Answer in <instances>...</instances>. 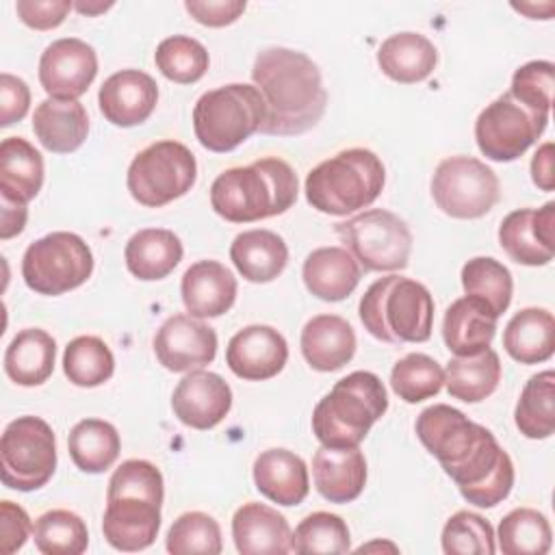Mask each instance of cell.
I'll return each mask as SVG.
<instances>
[{"label": "cell", "mask_w": 555, "mask_h": 555, "mask_svg": "<svg viewBox=\"0 0 555 555\" xmlns=\"http://www.w3.org/2000/svg\"><path fill=\"white\" fill-rule=\"evenodd\" d=\"M416 436L477 507H494L514 488V464L494 434L457 408L434 403L416 418Z\"/></svg>", "instance_id": "cell-1"}, {"label": "cell", "mask_w": 555, "mask_h": 555, "mask_svg": "<svg viewBox=\"0 0 555 555\" xmlns=\"http://www.w3.org/2000/svg\"><path fill=\"white\" fill-rule=\"evenodd\" d=\"M251 80L264 102L262 134L295 137L321 121L327 91L317 63L308 54L282 46L264 48L256 54Z\"/></svg>", "instance_id": "cell-2"}, {"label": "cell", "mask_w": 555, "mask_h": 555, "mask_svg": "<svg viewBox=\"0 0 555 555\" xmlns=\"http://www.w3.org/2000/svg\"><path fill=\"white\" fill-rule=\"evenodd\" d=\"M165 499L163 475L147 460H126L108 479L102 516L104 540L124 553L154 544Z\"/></svg>", "instance_id": "cell-3"}, {"label": "cell", "mask_w": 555, "mask_h": 555, "mask_svg": "<svg viewBox=\"0 0 555 555\" xmlns=\"http://www.w3.org/2000/svg\"><path fill=\"white\" fill-rule=\"evenodd\" d=\"M297 193L295 169L278 156H264L221 171L210 184V206L225 221L251 223L286 212Z\"/></svg>", "instance_id": "cell-4"}, {"label": "cell", "mask_w": 555, "mask_h": 555, "mask_svg": "<svg viewBox=\"0 0 555 555\" xmlns=\"http://www.w3.org/2000/svg\"><path fill=\"white\" fill-rule=\"evenodd\" d=\"M386 410L388 392L384 382L371 371H353L338 379L314 405L312 434L323 447H360Z\"/></svg>", "instance_id": "cell-5"}, {"label": "cell", "mask_w": 555, "mask_h": 555, "mask_svg": "<svg viewBox=\"0 0 555 555\" xmlns=\"http://www.w3.org/2000/svg\"><path fill=\"white\" fill-rule=\"evenodd\" d=\"M360 321L382 343H425L434 327V297L416 280L386 275L362 295Z\"/></svg>", "instance_id": "cell-6"}, {"label": "cell", "mask_w": 555, "mask_h": 555, "mask_svg": "<svg viewBox=\"0 0 555 555\" xmlns=\"http://www.w3.org/2000/svg\"><path fill=\"white\" fill-rule=\"evenodd\" d=\"M384 182L382 158L366 147H349L310 169L304 191L314 210L345 217L371 206L384 191Z\"/></svg>", "instance_id": "cell-7"}, {"label": "cell", "mask_w": 555, "mask_h": 555, "mask_svg": "<svg viewBox=\"0 0 555 555\" xmlns=\"http://www.w3.org/2000/svg\"><path fill=\"white\" fill-rule=\"evenodd\" d=\"M264 121V102L254 85L230 82L206 91L193 106V130L210 152H232Z\"/></svg>", "instance_id": "cell-8"}, {"label": "cell", "mask_w": 555, "mask_h": 555, "mask_svg": "<svg viewBox=\"0 0 555 555\" xmlns=\"http://www.w3.org/2000/svg\"><path fill=\"white\" fill-rule=\"evenodd\" d=\"M197 178L193 152L180 141H156L143 147L130 163L126 186L134 202L160 208L191 191Z\"/></svg>", "instance_id": "cell-9"}, {"label": "cell", "mask_w": 555, "mask_h": 555, "mask_svg": "<svg viewBox=\"0 0 555 555\" xmlns=\"http://www.w3.org/2000/svg\"><path fill=\"white\" fill-rule=\"evenodd\" d=\"M93 273V254L74 232H50L33 241L22 256V278L39 295H63L82 286Z\"/></svg>", "instance_id": "cell-10"}, {"label": "cell", "mask_w": 555, "mask_h": 555, "mask_svg": "<svg viewBox=\"0 0 555 555\" xmlns=\"http://www.w3.org/2000/svg\"><path fill=\"white\" fill-rule=\"evenodd\" d=\"M56 470V436L39 416H17L0 438V479L20 492L39 490Z\"/></svg>", "instance_id": "cell-11"}, {"label": "cell", "mask_w": 555, "mask_h": 555, "mask_svg": "<svg viewBox=\"0 0 555 555\" xmlns=\"http://www.w3.org/2000/svg\"><path fill=\"white\" fill-rule=\"evenodd\" d=\"M345 249L364 271H401L412 251L408 223L384 208H369L334 225Z\"/></svg>", "instance_id": "cell-12"}, {"label": "cell", "mask_w": 555, "mask_h": 555, "mask_svg": "<svg viewBox=\"0 0 555 555\" xmlns=\"http://www.w3.org/2000/svg\"><path fill=\"white\" fill-rule=\"evenodd\" d=\"M496 173L475 156L444 158L431 178L436 206L453 219H479L499 202Z\"/></svg>", "instance_id": "cell-13"}, {"label": "cell", "mask_w": 555, "mask_h": 555, "mask_svg": "<svg viewBox=\"0 0 555 555\" xmlns=\"http://www.w3.org/2000/svg\"><path fill=\"white\" fill-rule=\"evenodd\" d=\"M548 115L538 113L507 93L492 100L475 119L479 152L496 163L520 158L546 130Z\"/></svg>", "instance_id": "cell-14"}, {"label": "cell", "mask_w": 555, "mask_h": 555, "mask_svg": "<svg viewBox=\"0 0 555 555\" xmlns=\"http://www.w3.org/2000/svg\"><path fill=\"white\" fill-rule=\"evenodd\" d=\"M98 74V54L93 46L78 37L52 41L39 59V82L48 98L78 100L91 87Z\"/></svg>", "instance_id": "cell-15"}, {"label": "cell", "mask_w": 555, "mask_h": 555, "mask_svg": "<svg viewBox=\"0 0 555 555\" xmlns=\"http://www.w3.org/2000/svg\"><path fill=\"white\" fill-rule=\"evenodd\" d=\"M154 353L171 373H189L210 364L217 356V334L191 314L169 317L154 334Z\"/></svg>", "instance_id": "cell-16"}, {"label": "cell", "mask_w": 555, "mask_h": 555, "mask_svg": "<svg viewBox=\"0 0 555 555\" xmlns=\"http://www.w3.org/2000/svg\"><path fill=\"white\" fill-rule=\"evenodd\" d=\"M232 408V388L210 371H189L171 395V410L178 421L193 429H212Z\"/></svg>", "instance_id": "cell-17"}, {"label": "cell", "mask_w": 555, "mask_h": 555, "mask_svg": "<svg viewBox=\"0 0 555 555\" xmlns=\"http://www.w3.org/2000/svg\"><path fill=\"white\" fill-rule=\"evenodd\" d=\"M288 360L286 338L271 325H247L238 330L225 347V364L247 382L275 377Z\"/></svg>", "instance_id": "cell-18"}, {"label": "cell", "mask_w": 555, "mask_h": 555, "mask_svg": "<svg viewBox=\"0 0 555 555\" xmlns=\"http://www.w3.org/2000/svg\"><path fill=\"white\" fill-rule=\"evenodd\" d=\"M158 85L141 69L111 74L98 93V104L106 121L119 128L143 124L156 108Z\"/></svg>", "instance_id": "cell-19"}, {"label": "cell", "mask_w": 555, "mask_h": 555, "mask_svg": "<svg viewBox=\"0 0 555 555\" xmlns=\"http://www.w3.org/2000/svg\"><path fill=\"white\" fill-rule=\"evenodd\" d=\"M236 278L219 260L193 262L180 282V295L186 312L195 319H215L225 314L236 299Z\"/></svg>", "instance_id": "cell-20"}, {"label": "cell", "mask_w": 555, "mask_h": 555, "mask_svg": "<svg viewBox=\"0 0 555 555\" xmlns=\"http://www.w3.org/2000/svg\"><path fill=\"white\" fill-rule=\"evenodd\" d=\"M312 479L317 492L330 503L356 501L366 483V460L358 447H319L312 455Z\"/></svg>", "instance_id": "cell-21"}, {"label": "cell", "mask_w": 555, "mask_h": 555, "mask_svg": "<svg viewBox=\"0 0 555 555\" xmlns=\"http://www.w3.org/2000/svg\"><path fill=\"white\" fill-rule=\"evenodd\" d=\"M288 520L271 505L249 501L232 516L234 546L243 555H284L291 551Z\"/></svg>", "instance_id": "cell-22"}, {"label": "cell", "mask_w": 555, "mask_h": 555, "mask_svg": "<svg viewBox=\"0 0 555 555\" xmlns=\"http://www.w3.org/2000/svg\"><path fill=\"white\" fill-rule=\"evenodd\" d=\"M254 483L278 505H299L310 492L306 462L288 449H267L254 460Z\"/></svg>", "instance_id": "cell-23"}, {"label": "cell", "mask_w": 555, "mask_h": 555, "mask_svg": "<svg viewBox=\"0 0 555 555\" xmlns=\"http://www.w3.org/2000/svg\"><path fill=\"white\" fill-rule=\"evenodd\" d=\"M301 353L321 373L343 369L356 353V332L338 314H317L301 330Z\"/></svg>", "instance_id": "cell-24"}, {"label": "cell", "mask_w": 555, "mask_h": 555, "mask_svg": "<svg viewBox=\"0 0 555 555\" xmlns=\"http://www.w3.org/2000/svg\"><path fill=\"white\" fill-rule=\"evenodd\" d=\"M362 269L358 260L345 247H319L310 251L301 267V278L306 288L323 301L347 299L358 282Z\"/></svg>", "instance_id": "cell-25"}, {"label": "cell", "mask_w": 555, "mask_h": 555, "mask_svg": "<svg viewBox=\"0 0 555 555\" xmlns=\"http://www.w3.org/2000/svg\"><path fill=\"white\" fill-rule=\"evenodd\" d=\"M33 130L46 150L69 154L85 143L89 117L78 100L46 98L33 113Z\"/></svg>", "instance_id": "cell-26"}, {"label": "cell", "mask_w": 555, "mask_h": 555, "mask_svg": "<svg viewBox=\"0 0 555 555\" xmlns=\"http://www.w3.org/2000/svg\"><path fill=\"white\" fill-rule=\"evenodd\" d=\"M496 334V317L475 297L455 299L442 319V338L451 353L475 356L490 347Z\"/></svg>", "instance_id": "cell-27"}, {"label": "cell", "mask_w": 555, "mask_h": 555, "mask_svg": "<svg viewBox=\"0 0 555 555\" xmlns=\"http://www.w3.org/2000/svg\"><path fill=\"white\" fill-rule=\"evenodd\" d=\"M230 260L247 282L264 284L273 282L286 269L288 247L273 230H245L234 236Z\"/></svg>", "instance_id": "cell-28"}, {"label": "cell", "mask_w": 555, "mask_h": 555, "mask_svg": "<svg viewBox=\"0 0 555 555\" xmlns=\"http://www.w3.org/2000/svg\"><path fill=\"white\" fill-rule=\"evenodd\" d=\"M438 63L436 46L421 33L403 30L382 41L377 65L395 82L414 85L431 76Z\"/></svg>", "instance_id": "cell-29"}, {"label": "cell", "mask_w": 555, "mask_h": 555, "mask_svg": "<svg viewBox=\"0 0 555 555\" xmlns=\"http://www.w3.org/2000/svg\"><path fill=\"white\" fill-rule=\"evenodd\" d=\"M182 254V241L165 228H143L134 232L124 249L128 271L143 282L167 278L180 264Z\"/></svg>", "instance_id": "cell-30"}, {"label": "cell", "mask_w": 555, "mask_h": 555, "mask_svg": "<svg viewBox=\"0 0 555 555\" xmlns=\"http://www.w3.org/2000/svg\"><path fill=\"white\" fill-rule=\"evenodd\" d=\"M503 349L520 364L546 362L555 351V319L546 308L518 310L503 330Z\"/></svg>", "instance_id": "cell-31"}, {"label": "cell", "mask_w": 555, "mask_h": 555, "mask_svg": "<svg viewBox=\"0 0 555 555\" xmlns=\"http://www.w3.org/2000/svg\"><path fill=\"white\" fill-rule=\"evenodd\" d=\"M43 184V158L24 137H7L0 143V197L28 204Z\"/></svg>", "instance_id": "cell-32"}, {"label": "cell", "mask_w": 555, "mask_h": 555, "mask_svg": "<svg viewBox=\"0 0 555 555\" xmlns=\"http://www.w3.org/2000/svg\"><path fill=\"white\" fill-rule=\"evenodd\" d=\"M56 340L41 327L20 330L4 351V373L17 386H41L54 371Z\"/></svg>", "instance_id": "cell-33"}, {"label": "cell", "mask_w": 555, "mask_h": 555, "mask_svg": "<svg viewBox=\"0 0 555 555\" xmlns=\"http://www.w3.org/2000/svg\"><path fill=\"white\" fill-rule=\"evenodd\" d=\"M501 371L499 353L490 347L475 356H455L447 362L444 386L453 399L479 403L496 390Z\"/></svg>", "instance_id": "cell-34"}, {"label": "cell", "mask_w": 555, "mask_h": 555, "mask_svg": "<svg viewBox=\"0 0 555 555\" xmlns=\"http://www.w3.org/2000/svg\"><path fill=\"white\" fill-rule=\"evenodd\" d=\"M67 451L76 468L89 475H100L108 470L121 451V440L108 421L82 418L67 436Z\"/></svg>", "instance_id": "cell-35"}, {"label": "cell", "mask_w": 555, "mask_h": 555, "mask_svg": "<svg viewBox=\"0 0 555 555\" xmlns=\"http://www.w3.org/2000/svg\"><path fill=\"white\" fill-rule=\"evenodd\" d=\"M514 423L525 438L544 440L555 431V373L540 371L520 390Z\"/></svg>", "instance_id": "cell-36"}, {"label": "cell", "mask_w": 555, "mask_h": 555, "mask_svg": "<svg viewBox=\"0 0 555 555\" xmlns=\"http://www.w3.org/2000/svg\"><path fill=\"white\" fill-rule=\"evenodd\" d=\"M462 288L466 297H475L490 308V312L499 319L512 304V273L509 269L490 256L470 258L462 267Z\"/></svg>", "instance_id": "cell-37"}, {"label": "cell", "mask_w": 555, "mask_h": 555, "mask_svg": "<svg viewBox=\"0 0 555 555\" xmlns=\"http://www.w3.org/2000/svg\"><path fill=\"white\" fill-rule=\"evenodd\" d=\"M496 540L503 555H544L551 551L553 533L542 512L516 507L501 518Z\"/></svg>", "instance_id": "cell-38"}, {"label": "cell", "mask_w": 555, "mask_h": 555, "mask_svg": "<svg viewBox=\"0 0 555 555\" xmlns=\"http://www.w3.org/2000/svg\"><path fill=\"white\" fill-rule=\"evenodd\" d=\"M115 358L108 345L98 336H76L63 351V373L80 388L102 386L113 377Z\"/></svg>", "instance_id": "cell-39"}, {"label": "cell", "mask_w": 555, "mask_h": 555, "mask_svg": "<svg viewBox=\"0 0 555 555\" xmlns=\"http://www.w3.org/2000/svg\"><path fill=\"white\" fill-rule=\"evenodd\" d=\"M499 243L514 262L525 267H544L555 254V247H548L535 230L533 208H518L505 215L499 225Z\"/></svg>", "instance_id": "cell-40"}, {"label": "cell", "mask_w": 555, "mask_h": 555, "mask_svg": "<svg viewBox=\"0 0 555 555\" xmlns=\"http://www.w3.org/2000/svg\"><path fill=\"white\" fill-rule=\"evenodd\" d=\"M33 540L43 555H80L89 546V531L78 514L50 509L35 520Z\"/></svg>", "instance_id": "cell-41"}, {"label": "cell", "mask_w": 555, "mask_h": 555, "mask_svg": "<svg viewBox=\"0 0 555 555\" xmlns=\"http://www.w3.org/2000/svg\"><path fill=\"white\" fill-rule=\"evenodd\" d=\"M291 551L297 555L349 553L351 551L349 527L338 514L312 512L295 527V533L291 535Z\"/></svg>", "instance_id": "cell-42"}, {"label": "cell", "mask_w": 555, "mask_h": 555, "mask_svg": "<svg viewBox=\"0 0 555 555\" xmlns=\"http://www.w3.org/2000/svg\"><path fill=\"white\" fill-rule=\"evenodd\" d=\"M390 386L405 403H421L442 390L444 371L427 353H408L395 362L390 371Z\"/></svg>", "instance_id": "cell-43"}, {"label": "cell", "mask_w": 555, "mask_h": 555, "mask_svg": "<svg viewBox=\"0 0 555 555\" xmlns=\"http://www.w3.org/2000/svg\"><path fill=\"white\" fill-rule=\"evenodd\" d=\"M154 63L158 72L178 85L197 82L208 69V50L193 37L173 35L156 46Z\"/></svg>", "instance_id": "cell-44"}, {"label": "cell", "mask_w": 555, "mask_h": 555, "mask_svg": "<svg viewBox=\"0 0 555 555\" xmlns=\"http://www.w3.org/2000/svg\"><path fill=\"white\" fill-rule=\"evenodd\" d=\"M165 546L171 555H219L221 527L210 514L184 512L171 522Z\"/></svg>", "instance_id": "cell-45"}, {"label": "cell", "mask_w": 555, "mask_h": 555, "mask_svg": "<svg viewBox=\"0 0 555 555\" xmlns=\"http://www.w3.org/2000/svg\"><path fill=\"white\" fill-rule=\"evenodd\" d=\"M440 540L447 555H492L496 551L492 525L468 509L455 512L444 522Z\"/></svg>", "instance_id": "cell-46"}, {"label": "cell", "mask_w": 555, "mask_h": 555, "mask_svg": "<svg viewBox=\"0 0 555 555\" xmlns=\"http://www.w3.org/2000/svg\"><path fill=\"white\" fill-rule=\"evenodd\" d=\"M553 82L555 65L551 61H529L514 72L509 95L520 104L548 115L553 104Z\"/></svg>", "instance_id": "cell-47"}, {"label": "cell", "mask_w": 555, "mask_h": 555, "mask_svg": "<svg viewBox=\"0 0 555 555\" xmlns=\"http://www.w3.org/2000/svg\"><path fill=\"white\" fill-rule=\"evenodd\" d=\"M74 9L69 0H17L15 11L20 20L35 30H50L65 22L67 13Z\"/></svg>", "instance_id": "cell-48"}, {"label": "cell", "mask_w": 555, "mask_h": 555, "mask_svg": "<svg viewBox=\"0 0 555 555\" xmlns=\"http://www.w3.org/2000/svg\"><path fill=\"white\" fill-rule=\"evenodd\" d=\"M33 533V522L26 509L13 501L0 503V551L11 555L20 551Z\"/></svg>", "instance_id": "cell-49"}, {"label": "cell", "mask_w": 555, "mask_h": 555, "mask_svg": "<svg viewBox=\"0 0 555 555\" xmlns=\"http://www.w3.org/2000/svg\"><path fill=\"white\" fill-rule=\"evenodd\" d=\"M30 106L28 85L9 72L0 74V126L7 128L26 117Z\"/></svg>", "instance_id": "cell-50"}, {"label": "cell", "mask_w": 555, "mask_h": 555, "mask_svg": "<svg viewBox=\"0 0 555 555\" xmlns=\"http://www.w3.org/2000/svg\"><path fill=\"white\" fill-rule=\"evenodd\" d=\"M245 0H186L184 9L189 15L210 28H221L241 17L245 11Z\"/></svg>", "instance_id": "cell-51"}, {"label": "cell", "mask_w": 555, "mask_h": 555, "mask_svg": "<svg viewBox=\"0 0 555 555\" xmlns=\"http://www.w3.org/2000/svg\"><path fill=\"white\" fill-rule=\"evenodd\" d=\"M553 143H542L533 158H531V180L540 191H553L555 189V169H553Z\"/></svg>", "instance_id": "cell-52"}, {"label": "cell", "mask_w": 555, "mask_h": 555, "mask_svg": "<svg viewBox=\"0 0 555 555\" xmlns=\"http://www.w3.org/2000/svg\"><path fill=\"white\" fill-rule=\"evenodd\" d=\"M26 219H28L26 204H17L0 197V238L2 241L20 234L26 225Z\"/></svg>", "instance_id": "cell-53"}, {"label": "cell", "mask_w": 555, "mask_h": 555, "mask_svg": "<svg viewBox=\"0 0 555 555\" xmlns=\"http://www.w3.org/2000/svg\"><path fill=\"white\" fill-rule=\"evenodd\" d=\"M111 7H113V2H95V4H91V2H76L74 4V9H78L85 15H95V13H102V11L111 9Z\"/></svg>", "instance_id": "cell-54"}]
</instances>
